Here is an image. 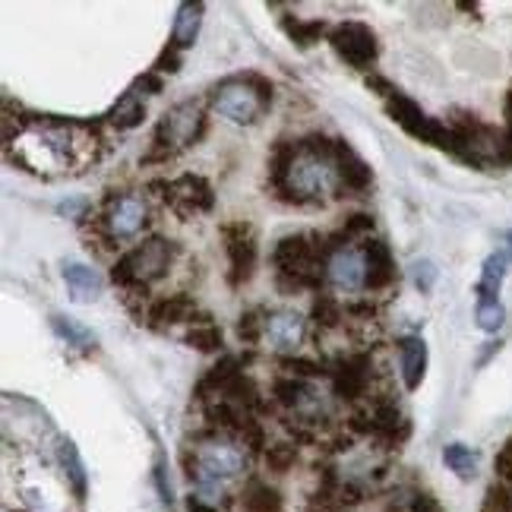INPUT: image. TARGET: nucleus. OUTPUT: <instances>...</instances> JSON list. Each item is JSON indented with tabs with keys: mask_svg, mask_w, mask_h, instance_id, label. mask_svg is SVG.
<instances>
[{
	"mask_svg": "<svg viewBox=\"0 0 512 512\" xmlns=\"http://www.w3.org/2000/svg\"><path fill=\"white\" fill-rule=\"evenodd\" d=\"M313 320H317L320 329H336L342 320H345V307L339 304V298H332V294H317V301H313Z\"/></svg>",
	"mask_w": 512,
	"mask_h": 512,
	"instance_id": "obj_30",
	"label": "nucleus"
},
{
	"mask_svg": "<svg viewBox=\"0 0 512 512\" xmlns=\"http://www.w3.org/2000/svg\"><path fill=\"white\" fill-rule=\"evenodd\" d=\"M282 29L285 35L291 38L298 48H310L317 45L320 38L326 35V23H320V19H310V23H304V19H294V16H282Z\"/></svg>",
	"mask_w": 512,
	"mask_h": 512,
	"instance_id": "obj_29",
	"label": "nucleus"
},
{
	"mask_svg": "<svg viewBox=\"0 0 512 512\" xmlns=\"http://www.w3.org/2000/svg\"><path fill=\"white\" fill-rule=\"evenodd\" d=\"M329 45L354 70H370L380 57L377 32H373L367 23H358V19H345V23H339L336 29H332Z\"/></svg>",
	"mask_w": 512,
	"mask_h": 512,
	"instance_id": "obj_10",
	"label": "nucleus"
},
{
	"mask_svg": "<svg viewBox=\"0 0 512 512\" xmlns=\"http://www.w3.org/2000/svg\"><path fill=\"white\" fill-rule=\"evenodd\" d=\"M294 462H298V446L275 443L266 449V465H269V471H275V475H285L288 468H294Z\"/></svg>",
	"mask_w": 512,
	"mask_h": 512,
	"instance_id": "obj_33",
	"label": "nucleus"
},
{
	"mask_svg": "<svg viewBox=\"0 0 512 512\" xmlns=\"http://www.w3.org/2000/svg\"><path fill=\"white\" fill-rule=\"evenodd\" d=\"M336 165H339V190H342V196H364L373 187L370 165L345 140L336 143Z\"/></svg>",
	"mask_w": 512,
	"mask_h": 512,
	"instance_id": "obj_14",
	"label": "nucleus"
},
{
	"mask_svg": "<svg viewBox=\"0 0 512 512\" xmlns=\"http://www.w3.org/2000/svg\"><path fill=\"white\" fill-rule=\"evenodd\" d=\"M266 336V320H260V310H247L238 320V339L244 345H256Z\"/></svg>",
	"mask_w": 512,
	"mask_h": 512,
	"instance_id": "obj_34",
	"label": "nucleus"
},
{
	"mask_svg": "<svg viewBox=\"0 0 512 512\" xmlns=\"http://www.w3.org/2000/svg\"><path fill=\"white\" fill-rule=\"evenodd\" d=\"M203 13H206V4H200V0L177 7L174 29H171V45L177 51H187L196 45V35H200V26H203Z\"/></svg>",
	"mask_w": 512,
	"mask_h": 512,
	"instance_id": "obj_22",
	"label": "nucleus"
},
{
	"mask_svg": "<svg viewBox=\"0 0 512 512\" xmlns=\"http://www.w3.org/2000/svg\"><path fill=\"white\" fill-rule=\"evenodd\" d=\"M206 133V114L200 102H181L174 105L152 136V152L146 155V162H168L177 152L196 146Z\"/></svg>",
	"mask_w": 512,
	"mask_h": 512,
	"instance_id": "obj_7",
	"label": "nucleus"
},
{
	"mask_svg": "<svg viewBox=\"0 0 512 512\" xmlns=\"http://www.w3.org/2000/svg\"><path fill=\"white\" fill-rule=\"evenodd\" d=\"M364 256H367V291H386L396 285V263L383 241L370 238L364 241Z\"/></svg>",
	"mask_w": 512,
	"mask_h": 512,
	"instance_id": "obj_18",
	"label": "nucleus"
},
{
	"mask_svg": "<svg viewBox=\"0 0 512 512\" xmlns=\"http://www.w3.org/2000/svg\"><path fill=\"white\" fill-rule=\"evenodd\" d=\"M10 149L16 155V162L26 171L35 174H54L67 171L76 162V149L80 140L73 136V124H38L26 133H19L16 140H10Z\"/></svg>",
	"mask_w": 512,
	"mask_h": 512,
	"instance_id": "obj_3",
	"label": "nucleus"
},
{
	"mask_svg": "<svg viewBox=\"0 0 512 512\" xmlns=\"http://www.w3.org/2000/svg\"><path fill=\"white\" fill-rule=\"evenodd\" d=\"M149 225V203L140 193H111L98 215V231L108 244L133 241Z\"/></svg>",
	"mask_w": 512,
	"mask_h": 512,
	"instance_id": "obj_8",
	"label": "nucleus"
},
{
	"mask_svg": "<svg viewBox=\"0 0 512 512\" xmlns=\"http://www.w3.org/2000/svg\"><path fill=\"white\" fill-rule=\"evenodd\" d=\"M503 241H506V247H503V250L509 253V260H512V228H509V231L503 234Z\"/></svg>",
	"mask_w": 512,
	"mask_h": 512,
	"instance_id": "obj_41",
	"label": "nucleus"
},
{
	"mask_svg": "<svg viewBox=\"0 0 512 512\" xmlns=\"http://www.w3.org/2000/svg\"><path fill=\"white\" fill-rule=\"evenodd\" d=\"M61 275H64L67 291H70V298H73L76 304H92V301L102 298L105 282H102V275H98L92 266L76 263V260H67V263L61 266Z\"/></svg>",
	"mask_w": 512,
	"mask_h": 512,
	"instance_id": "obj_17",
	"label": "nucleus"
},
{
	"mask_svg": "<svg viewBox=\"0 0 512 512\" xmlns=\"http://www.w3.org/2000/svg\"><path fill=\"white\" fill-rule=\"evenodd\" d=\"M282 367L288 370V377H301V380H310V377H317V373H323L320 364H313V361H304V358H285Z\"/></svg>",
	"mask_w": 512,
	"mask_h": 512,
	"instance_id": "obj_37",
	"label": "nucleus"
},
{
	"mask_svg": "<svg viewBox=\"0 0 512 512\" xmlns=\"http://www.w3.org/2000/svg\"><path fill=\"white\" fill-rule=\"evenodd\" d=\"M294 159H298V140H279L272 146V152H269V187L275 196H282Z\"/></svg>",
	"mask_w": 512,
	"mask_h": 512,
	"instance_id": "obj_25",
	"label": "nucleus"
},
{
	"mask_svg": "<svg viewBox=\"0 0 512 512\" xmlns=\"http://www.w3.org/2000/svg\"><path fill=\"white\" fill-rule=\"evenodd\" d=\"M509 253L506 250H497V253H490L487 260H484V269H481V279L475 285V294H478V301H500L497 294L503 288V279H506V269H509Z\"/></svg>",
	"mask_w": 512,
	"mask_h": 512,
	"instance_id": "obj_23",
	"label": "nucleus"
},
{
	"mask_svg": "<svg viewBox=\"0 0 512 512\" xmlns=\"http://www.w3.org/2000/svg\"><path fill=\"white\" fill-rule=\"evenodd\" d=\"M475 323L484 332H500L506 323V307L500 301H478L475 304Z\"/></svg>",
	"mask_w": 512,
	"mask_h": 512,
	"instance_id": "obj_32",
	"label": "nucleus"
},
{
	"mask_svg": "<svg viewBox=\"0 0 512 512\" xmlns=\"http://www.w3.org/2000/svg\"><path fill=\"white\" fill-rule=\"evenodd\" d=\"M209 102L225 121L247 127L260 121V114L272 105V83L263 80L260 73L228 76V80H222L212 89Z\"/></svg>",
	"mask_w": 512,
	"mask_h": 512,
	"instance_id": "obj_5",
	"label": "nucleus"
},
{
	"mask_svg": "<svg viewBox=\"0 0 512 512\" xmlns=\"http://www.w3.org/2000/svg\"><path fill=\"white\" fill-rule=\"evenodd\" d=\"M266 336H269L272 348L298 351L307 336V320L294 310H275L266 317Z\"/></svg>",
	"mask_w": 512,
	"mask_h": 512,
	"instance_id": "obj_15",
	"label": "nucleus"
},
{
	"mask_svg": "<svg viewBox=\"0 0 512 512\" xmlns=\"http://www.w3.org/2000/svg\"><path fill=\"white\" fill-rule=\"evenodd\" d=\"M386 512H408V509H405V506H389Z\"/></svg>",
	"mask_w": 512,
	"mask_h": 512,
	"instance_id": "obj_42",
	"label": "nucleus"
},
{
	"mask_svg": "<svg viewBox=\"0 0 512 512\" xmlns=\"http://www.w3.org/2000/svg\"><path fill=\"white\" fill-rule=\"evenodd\" d=\"M443 465H446L456 478L471 481V478L478 475V452H475V449H468L465 443H449V446L443 449Z\"/></svg>",
	"mask_w": 512,
	"mask_h": 512,
	"instance_id": "obj_26",
	"label": "nucleus"
},
{
	"mask_svg": "<svg viewBox=\"0 0 512 512\" xmlns=\"http://www.w3.org/2000/svg\"><path fill=\"white\" fill-rule=\"evenodd\" d=\"M336 143L323 133H310L298 140V159L288 171V184L279 200L294 206H323L339 190V165H336Z\"/></svg>",
	"mask_w": 512,
	"mask_h": 512,
	"instance_id": "obj_1",
	"label": "nucleus"
},
{
	"mask_svg": "<svg viewBox=\"0 0 512 512\" xmlns=\"http://www.w3.org/2000/svg\"><path fill=\"white\" fill-rule=\"evenodd\" d=\"M193 317H196V301L190 294H162L146 310V320L155 329H165L174 323H193Z\"/></svg>",
	"mask_w": 512,
	"mask_h": 512,
	"instance_id": "obj_16",
	"label": "nucleus"
},
{
	"mask_svg": "<svg viewBox=\"0 0 512 512\" xmlns=\"http://www.w3.org/2000/svg\"><path fill=\"white\" fill-rule=\"evenodd\" d=\"M326 260H329V244H323L320 234H288L272 250L275 263V285L285 294L298 291H320L326 282Z\"/></svg>",
	"mask_w": 512,
	"mask_h": 512,
	"instance_id": "obj_2",
	"label": "nucleus"
},
{
	"mask_svg": "<svg viewBox=\"0 0 512 512\" xmlns=\"http://www.w3.org/2000/svg\"><path fill=\"white\" fill-rule=\"evenodd\" d=\"M225 253H228V285L241 288L253 279L256 260H260V247H256V234L247 222H228L222 225Z\"/></svg>",
	"mask_w": 512,
	"mask_h": 512,
	"instance_id": "obj_11",
	"label": "nucleus"
},
{
	"mask_svg": "<svg viewBox=\"0 0 512 512\" xmlns=\"http://www.w3.org/2000/svg\"><path fill=\"white\" fill-rule=\"evenodd\" d=\"M326 282L342 294H354V291L367 288V256H364V250L329 247Z\"/></svg>",
	"mask_w": 512,
	"mask_h": 512,
	"instance_id": "obj_12",
	"label": "nucleus"
},
{
	"mask_svg": "<svg viewBox=\"0 0 512 512\" xmlns=\"http://www.w3.org/2000/svg\"><path fill=\"white\" fill-rule=\"evenodd\" d=\"M241 506L244 512H282V494L263 478H250L241 490Z\"/></svg>",
	"mask_w": 512,
	"mask_h": 512,
	"instance_id": "obj_24",
	"label": "nucleus"
},
{
	"mask_svg": "<svg viewBox=\"0 0 512 512\" xmlns=\"http://www.w3.org/2000/svg\"><path fill=\"white\" fill-rule=\"evenodd\" d=\"M367 389H370V354L367 351L348 354L332 370V392L342 402H358L367 396Z\"/></svg>",
	"mask_w": 512,
	"mask_h": 512,
	"instance_id": "obj_13",
	"label": "nucleus"
},
{
	"mask_svg": "<svg viewBox=\"0 0 512 512\" xmlns=\"http://www.w3.org/2000/svg\"><path fill=\"white\" fill-rule=\"evenodd\" d=\"M399 367H402L405 389L415 392L424 383V373H427V345L421 336H405L399 342Z\"/></svg>",
	"mask_w": 512,
	"mask_h": 512,
	"instance_id": "obj_19",
	"label": "nucleus"
},
{
	"mask_svg": "<svg viewBox=\"0 0 512 512\" xmlns=\"http://www.w3.org/2000/svg\"><path fill=\"white\" fill-rule=\"evenodd\" d=\"M51 329L57 332V339L67 342L70 348H80L83 354H92L95 351V336H92L86 326L73 323L70 317H61V313H54V317H51Z\"/></svg>",
	"mask_w": 512,
	"mask_h": 512,
	"instance_id": "obj_27",
	"label": "nucleus"
},
{
	"mask_svg": "<svg viewBox=\"0 0 512 512\" xmlns=\"http://www.w3.org/2000/svg\"><path fill=\"white\" fill-rule=\"evenodd\" d=\"M136 89H143V95H159L162 89H165V80H162V73H146V76H140V80L133 83Z\"/></svg>",
	"mask_w": 512,
	"mask_h": 512,
	"instance_id": "obj_39",
	"label": "nucleus"
},
{
	"mask_svg": "<svg viewBox=\"0 0 512 512\" xmlns=\"http://www.w3.org/2000/svg\"><path fill=\"white\" fill-rule=\"evenodd\" d=\"M411 279H415V288L421 294H430L433 291V282H437V266H433L430 260L411 263Z\"/></svg>",
	"mask_w": 512,
	"mask_h": 512,
	"instance_id": "obj_36",
	"label": "nucleus"
},
{
	"mask_svg": "<svg viewBox=\"0 0 512 512\" xmlns=\"http://www.w3.org/2000/svg\"><path fill=\"white\" fill-rule=\"evenodd\" d=\"M143 117H146V95L130 86L121 98L114 102V108L105 114V121L114 127V130H133V127H140L143 124Z\"/></svg>",
	"mask_w": 512,
	"mask_h": 512,
	"instance_id": "obj_21",
	"label": "nucleus"
},
{
	"mask_svg": "<svg viewBox=\"0 0 512 512\" xmlns=\"http://www.w3.org/2000/svg\"><path fill=\"white\" fill-rule=\"evenodd\" d=\"M250 465V449L228 437V433H212V437L193 452V484H228L241 478Z\"/></svg>",
	"mask_w": 512,
	"mask_h": 512,
	"instance_id": "obj_6",
	"label": "nucleus"
},
{
	"mask_svg": "<svg viewBox=\"0 0 512 512\" xmlns=\"http://www.w3.org/2000/svg\"><path fill=\"white\" fill-rule=\"evenodd\" d=\"M149 190H162V203L174 209L181 219H193V215H206L215 206L212 184L203 174H181L174 181H152Z\"/></svg>",
	"mask_w": 512,
	"mask_h": 512,
	"instance_id": "obj_9",
	"label": "nucleus"
},
{
	"mask_svg": "<svg viewBox=\"0 0 512 512\" xmlns=\"http://www.w3.org/2000/svg\"><path fill=\"white\" fill-rule=\"evenodd\" d=\"M241 373H244V370H241V361H238V358H231V354H225V358H222L219 364H215L200 383H196V392H193V396L200 399V402H206L209 396L222 399V396H225V389H228L234 380H238Z\"/></svg>",
	"mask_w": 512,
	"mask_h": 512,
	"instance_id": "obj_20",
	"label": "nucleus"
},
{
	"mask_svg": "<svg viewBox=\"0 0 512 512\" xmlns=\"http://www.w3.org/2000/svg\"><path fill=\"white\" fill-rule=\"evenodd\" d=\"M222 342H225V336H222V329L215 326V323H209V320H203V323H196L190 332H187V345H193L196 351H222Z\"/></svg>",
	"mask_w": 512,
	"mask_h": 512,
	"instance_id": "obj_31",
	"label": "nucleus"
},
{
	"mask_svg": "<svg viewBox=\"0 0 512 512\" xmlns=\"http://www.w3.org/2000/svg\"><path fill=\"white\" fill-rule=\"evenodd\" d=\"M177 250L181 247L165 238H149L143 244H136L124 256H117V263L111 269V282L117 288H124L127 294H143L146 298L149 285L159 282L162 275H168Z\"/></svg>",
	"mask_w": 512,
	"mask_h": 512,
	"instance_id": "obj_4",
	"label": "nucleus"
},
{
	"mask_svg": "<svg viewBox=\"0 0 512 512\" xmlns=\"http://www.w3.org/2000/svg\"><path fill=\"white\" fill-rule=\"evenodd\" d=\"M405 509L408 512H437V503H433V497H427V494H415Z\"/></svg>",
	"mask_w": 512,
	"mask_h": 512,
	"instance_id": "obj_40",
	"label": "nucleus"
},
{
	"mask_svg": "<svg viewBox=\"0 0 512 512\" xmlns=\"http://www.w3.org/2000/svg\"><path fill=\"white\" fill-rule=\"evenodd\" d=\"M177 70H181V51L168 42V48L159 54V61H155V73H177Z\"/></svg>",
	"mask_w": 512,
	"mask_h": 512,
	"instance_id": "obj_38",
	"label": "nucleus"
},
{
	"mask_svg": "<svg viewBox=\"0 0 512 512\" xmlns=\"http://www.w3.org/2000/svg\"><path fill=\"white\" fill-rule=\"evenodd\" d=\"M367 231H373V219H370V215H364V212H358V215H351V219L342 225V231L336 234V241H342L339 247H348L351 238H361V234H367Z\"/></svg>",
	"mask_w": 512,
	"mask_h": 512,
	"instance_id": "obj_35",
	"label": "nucleus"
},
{
	"mask_svg": "<svg viewBox=\"0 0 512 512\" xmlns=\"http://www.w3.org/2000/svg\"><path fill=\"white\" fill-rule=\"evenodd\" d=\"M57 459H61L64 471H67L76 500H86V468H83L80 452H76V446L70 440H61V446H57Z\"/></svg>",
	"mask_w": 512,
	"mask_h": 512,
	"instance_id": "obj_28",
	"label": "nucleus"
}]
</instances>
